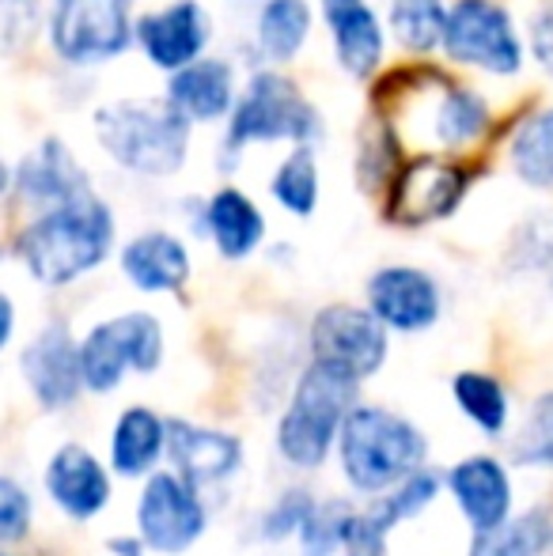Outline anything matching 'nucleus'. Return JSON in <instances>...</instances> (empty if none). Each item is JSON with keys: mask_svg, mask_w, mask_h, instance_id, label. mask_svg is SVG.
<instances>
[{"mask_svg": "<svg viewBox=\"0 0 553 556\" xmlns=\"http://www.w3.org/2000/svg\"><path fill=\"white\" fill-rule=\"evenodd\" d=\"M243 88V68L231 53H213L190 61L178 73L163 76V96L198 129H216L228 122L231 106Z\"/></svg>", "mask_w": 553, "mask_h": 556, "instance_id": "obj_15", "label": "nucleus"}, {"mask_svg": "<svg viewBox=\"0 0 553 556\" xmlns=\"http://www.w3.org/2000/svg\"><path fill=\"white\" fill-rule=\"evenodd\" d=\"M387 333L391 330L368 307L330 303L311 318L307 341L315 359H326V364L341 367L356 379H368L387 359Z\"/></svg>", "mask_w": 553, "mask_h": 556, "instance_id": "obj_14", "label": "nucleus"}, {"mask_svg": "<svg viewBox=\"0 0 553 556\" xmlns=\"http://www.w3.org/2000/svg\"><path fill=\"white\" fill-rule=\"evenodd\" d=\"M118 269L137 292L144 295H171L183 292L193 273V257L186 239H178L167 227H144L129 235L118 247Z\"/></svg>", "mask_w": 553, "mask_h": 556, "instance_id": "obj_20", "label": "nucleus"}, {"mask_svg": "<svg viewBox=\"0 0 553 556\" xmlns=\"http://www.w3.org/2000/svg\"><path fill=\"white\" fill-rule=\"evenodd\" d=\"M553 545V522L546 511H527L504 519L474 538L470 556H542Z\"/></svg>", "mask_w": 553, "mask_h": 556, "instance_id": "obj_30", "label": "nucleus"}, {"mask_svg": "<svg viewBox=\"0 0 553 556\" xmlns=\"http://www.w3.org/2000/svg\"><path fill=\"white\" fill-rule=\"evenodd\" d=\"M356 387H361L356 375L326 359H311L277 428V446L292 466H318L330 454L334 435L356 402Z\"/></svg>", "mask_w": 553, "mask_h": 556, "instance_id": "obj_9", "label": "nucleus"}, {"mask_svg": "<svg viewBox=\"0 0 553 556\" xmlns=\"http://www.w3.org/2000/svg\"><path fill=\"white\" fill-rule=\"evenodd\" d=\"M364 295H368L372 315L387 330H399V333L432 330L443 311V292L432 273L406 262L379 265L368 277V285H364Z\"/></svg>", "mask_w": 553, "mask_h": 556, "instance_id": "obj_16", "label": "nucleus"}, {"mask_svg": "<svg viewBox=\"0 0 553 556\" xmlns=\"http://www.w3.org/2000/svg\"><path fill=\"white\" fill-rule=\"evenodd\" d=\"M436 492H440V477L428 473V469H414V473L402 477V481L394 484V492L376 507V515L387 522V527H394V522L414 519V515L425 511V507L436 500Z\"/></svg>", "mask_w": 553, "mask_h": 556, "instance_id": "obj_32", "label": "nucleus"}, {"mask_svg": "<svg viewBox=\"0 0 553 556\" xmlns=\"http://www.w3.org/2000/svg\"><path fill=\"white\" fill-rule=\"evenodd\" d=\"M91 140L114 170L140 182H167L190 167L193 132L167 96H114L91 106Z\"/></svg>", "mask_w": 553, "mask_h": 556, "instance_id": "obj_4", "label": "nucleus"}, {"mask_svg": "<svg viewBox=\"0 0 553 556\" xmlns=\"http://www.w3.org/2000/svg\"><path fill=\"white\" fill-rule=\"evenodd\" d=\"M137 522L148 549L186 553L205 534V507L198 500V484L175 473H155L140 492Z\"/></svg>", "mask_w": 553, "mask_h": 556, "instance_id": "obj_17", "label": "nucleus"}, {"mask_svg": "<svg viewBox=\"0 0 553 556\" xmlns=\"http://www.w3.org/2000/svg\"><path fill=\"white\" fill-rule=\"evenodd\" d=\"M326 140V114L307 88L292 76V68L254 65L243 73V88L221 125V140L213 148V167L221 175H236L243 155L254 148H292Z\"/></svg>", "mask_w": 553, "mask_h": 556, "instance_id": "obj_2", "label": "nucleus"}, {"mask_svg": "<svg viewBox=\"0 0 553 556\" xmlns=\"http://www.w3.org/2000/svg\"><path fill=\"white\" fill-rule=\"evenodd\" d=\"M163 359V326L148 311H126L91 326L80 341L84 387L111 394L129 371H155Z\"/></svg>", "mask_w": 553, "mask_h": 556, "instance_id": "obj_10", "label": "nucleus"}, {"mask_svg": "<svg viewBox=\"0 0 553 556\" xmlns=\"http://www.w3.org/2000/svg\"><path fill=\"white\" fill-rule=\"evenodd\" d=\"M501 160L524 190L553 198V103H527L504 122Z\"/></svg>", "mask_w": 553, "mask_h": 556, "instance_id": "obj_22", "label": "nucleus"}, {"mask_svg": "<svg viewBox=\"0 0 553 556\" xmlns=\"http://www.w3.org/2000/svg\"><path fill=\"white\" fill-rule=\"evenodd\" d=\"M524 23L527 61L539 68L542 80H553V0H531L519 15Z\"/></svg>", "mask_w": 553, "mask_h": 556, "instance_id": "obj_34", "label": "nucleus"}, {"mask_svg": "<svg viewBox=\"0 0 553 556\" xmlns=\"http://www.w3.org/2000/svg\"><path fill=\"white\" fill-rule=\"evenodd\" d=\"M163 443H167V428L152 409H126L122 420L114 425L111 458L122 477H140L160 462Z\"/></svg>", "mask_w": 553, "mask_h": 556, "instance_id": "obj_29", "label": "nucleus"}, {"mask_svg": "<svg viewBox=\"0 0 553 556\" xmlns=\"http://www.w3.org/2000/svg\"><path fill=\"white\" fill-rule=\"evenodd\" d=\"M451 0H387L384 20L391 46L406 58H436Z\"/></svg>", "mask_w": 553, "mask_h": 556, "instance_id": "obj_28", "label": "nucleus"}, {"mask_svg": "<svg viewBox=\"0 0 553 556\" xmlns=\"http://www.w3.org/2000/svg\"><path fill=\"white\" fill-rule=\"evenodd\" d=\"M23 8H38V0H0V12H23Z\"/></svg>", "mask_w": 553, "mask_h": 556, "instance_id": "obj_42", "label": "nucleus"}, {"mask_svg": "<svg viewBox=\"0 0 553 556\" xmlns=\"http://www.w3.org/2000/svg\"><path fill=\"white\" fill-rule=\"evenodd\" d=\"M224 4H262V0H224Z\"/></svg>", "mask_w": 553, "mask_h": 556, "instance_id": "obj_43", "label": "nucleus"}, {"mask_svg": "<svg viewBox=\"0 0 553 556\" xmlns=\"http://www.w3.org/2000/svg\"><path fill=\"white\" fill-rule=\"evenodd\" d=\"M269 201L292 220H311L323 205V160L315 144H292L274 163L266 182Z\"/></svg>", "mask_w": 553, "mask_h": 556, "instance_id": "obj_26", "label": "nucleus"}, {"mask_svg": "<svg viewBox=\"0 0 553 556\" xmlns=\"http://www.w3.org/2000/svg\"><path fill=\"white\" fill-rule=\"evenodd\" d=\"M318 27L315 0H262L254 4L247 53L254 65L292 68L311 50V38Z\"/></svg>", "mask_w": 553, "mask_h": 556, "instance_id": "obj_19", "label": "nucleus"}, {"mask_svg": "<svg viewBox=\"0 0 553 556\" xmlns=\"http://www.w3.org/2000/svg\"><path fill=\"white\" fill-rule=\"evenodd\" d=\"M8 193H12V160L0 155V205H8Z\"/></svg>", "mask_w": 553, "mask_h": 556, "instance_id": "obj_41", "label": "nucleus"}, {"mask_svg": "<svg viewBox=\"0 0 553 556\" xmlns=\"http://www.w3.org/2000/svg\"><path fill=\"white\" fill-rule=\"evenodd\" d=\"M436 58L455 73L508 84L531 68L524 23L508 0H451Z\"/></svg>", "mask_w": 553, "mask_h": 556, "instance_id": "obj_6", "label": "nucleus"}, {"mask_svg": "<svg viewBox=\"0 0 553 556\" xmlns=\"http://www.w3.org/2000/svg\"><path fill=\"white\" fill-rule=\"evenodd\" d=\"M341 519H345V511H338V507H311L307 519H303L300 527V545L307 556H330L334 549L341 545Z\"/></svg>", "mask_w": 553, "mask_h": 556, "instance_id": "obj_36", "label": "nucleus"}, {"mask_svg": "<svg viewBox=\"0 0 553 556\" xmlns=\"http://www.w3.org/2000/svg\"><path fill=\"white\" fill-rule=\"evenodd\" d=\"M451 492H455L458 507L470 519V527L489 530L497 522L508 519L512 511V481L497 458H466L451 469Z\"/></svg>", "mask_w": 553, "mask_h": 556, "instance_id": "obj_25", "label": "nucleus"}, {"mask_svg": "<svg viewBox=\"0 0 553 556\" xmlns=\"http://www.w3.org/2000/svg\"><path fill=\"white\" fill-rule=\"evenodd\" d=\"M406 155V144H402L399 129L387 122L384 114L364 111L361 125L353 132V178L356 190L364 198H379L387 186V178L394 175V167Z\"/></svg>", "mask_w": 553, "mask_h": 556, "instance_id": "obj_27", "label": "nucleus"}, {"mask_svg": "<svg viewBox=\"0 0 553 556\" xmlns=\"http://www.w3.org/2000/svg\"><path fill=\"white\" fill-rule=\"evenodd\" d=\"M216 42V20L205 0H163L137 12L134 50L152 73L171 76L190 61L205 58Z\"/></svg>", "mask_w": 553, "mask_h": 556, "instance_id": "obj_11", "label": "nucleus"}, {"mask_svg": "<svg viewBox=\"0 0 553 556\" xmlns=\"http://www.w3.org/2000/svg\"><path fill=\"white\" fill-rule=\"evenodd\" d=\"M46 489H50L53 504L73 519H91L106 507L111 500V477L99 466L96 454H88L84 446L65 443L50 458L46 469Z\"/></svg>", "mask_w": 553, "mask_h": 556, "instance_id": "obj_23", "label": "nucleus"}, {"mask_svg": "<svg viewBox=\"0 0 553 556\" xmlns=\"http://www.w3.org/2000/svg\"><path fill=\"white\" fill-rule=\"evenodd\" d=\"M512 454L527 466H553V390L531 405V417L519 428Z\"/></svg>", "mask_w": 553, "mask_h": 556, "instance_id": "obj_33", "label": "nucleus"}, {"mask_svg": "<svg viewBox=\"0 0 553 556\" xmlns=\"http://www.w3.org/2000/svg\"><path fill=\"white\" fill-rule=\"evenodd\" d=\"M0 262H4V247H0Z\"/></svg>", "mask_w": 553, "mask_h": 556, "instance_id": "obj_44", "label": "nucleus"}, {"mask_svg": "<svg viewBox=\"0 0 553 556\" xmlns=\"http://www.w3.org/2000/svg\"><path fill=\"white\" fill-rule=\"evenodd\" d=\"M311 507H315V504H311L307 492H288L274 511L266 515V522H262V534H266L269 542H280V538H288V534H300V527H303V519H307Z\"/></svg>", "mask_w": 553, "mask_h": 556, "instance_id": "obj_38", "label": "nucleus"}, {"mask_svg": "<svg viewBox=\"0 0 553 556\" xmlns=\"http://www.w3.org/2000/svg\"><path fill=\"white\" fill-rule=\"evenodd\" d=\"M20 364H23V379H27L30 394H35L46 409L73 405L76 394L84 390L80 341H73L65 323L42 326L35 341L23 349Z\"/></svg>", "mask_w": 553, "mask_h": 556, "instance_id": "obj_21", "label": "nucleus"}, {"mask_svg": "<svg viewBox=\"0 0 553 556\" xmlns=\"http://www.w3.org/2000/svg\"><path fill=\"white\" fill-rule=\"evenodd\" d=\"M193 227L201 239L213 242L224 262H247L262 250L269 235V220L262 205L236 182H221L198 198L193 205Z\"/></svg>", "mask_w": 553, "mask_h": 556, "instance_id": "obj_18", "label": "nucleus"}, {"mask_svg": "<svg viewBox=\"0 0 553 556\" xmlns=\"http://www.w3.org/2000/svg\"><path fill=\"white\" fill-rule=\"evenodd\" d=\"M167 454L175 462L178 477L190 484H216L228 481L231 473L243 462V446L239 440L213 428H198V425H167Z\"/></svg>", "mask_w": 553, "mask_h": 556, "instance_id": "obj_24", "label": "nucleus"}, {"mask_svg": "<svg viewBox=\"0 0 553 556\" xmlns=\"http://www.w3.org/2000/svg\"><path fill=\"white\" fill-rule=\"evenodd\" d=\"M318 27L326 30L330 61L345 80L368 84L391 53L387 20L376 0H315Z\"/></svg>", "mask_w": 553, "mask_h": 556, "instance_id": "obj_13", "label": "nucleus"}, {"mask_svg": "<svg viewBox=\"0 0 553 556\" xmlns=\"http://www.w3.org/2000/svg\"><path fill=\"white\" fill-rule=\"evenodd\" d=\"M12 333H15V303L8 292H0V349L12 341Z\"/></svg>", "mask_w": 553, "mask_h": 556, "instance_id": "obj_39", "label": "nucleus"}, {"mask_svg": "<svg viewBox=\"0 0 553 556\" xmlns=\"http://www.w3.org/2000/svg\"><path fill=\"white\" fill-rule=\"evenodd\" d=\"M137 0H42V42L65 73H99L134 53Z\"/></svg>", "mask_w": 553, "mask_h": 556, "instance_id": "obj_7", "label": "nucleus"}, {"mask_svg": "<svg viewBox=\"0 0 553 556\" xmlns=\"http://www.w3.org/2000/svg\"><path fill=\"white\" fill-rule=\"evenodd\" d=\"M118 247V213L99 190L23 216L12 235V254L35 285L68 288L96 273Z\"/></svg>", "mask_w": 553, "mask_h": 556, "instance_id": "obj_3", "label": "nucleus"}, {"mask_svg": "<svg viewBox=\"0 0 553 556\" xmlns=\"http://www.w3.org/2000/svg\"><path fill=\"white\" fill-rule=\"evenodd\" d=\"M88 190H96L91 167L76 155V148L61 132H46L30 152H23L12 163L8 205L20 216H35L53 205H65V201L80 198Z\"/></svg>", "mask_w": 553, "mask_h": 556, "instance_id": "obj_12", "label": "nucleus"}, {"mask_svg": "<svg viewBox=\"0 0 553 556\" xmlns=\"http://www.w3.org/2000/svg\"><path fill=\"white\" fill-rule=\"evenodd\" d=\"M387 522L372 515L345 511L341 519V553L345 556H387Z\"/></svg>", "mask_w": 553, "mask_h": 556, "instance_id": "obj_35", "label": "nucleus"}, {"mask_svg": "<svg viewBox=\"0 0 553 556\" xmlns=\"http://www.w3.org/2000/svg\"><path fill=\"white\" fill-rule=\"evenodd\" d=\"M486 155L489 152H406L394 175L387 178L384 193L376 198L384 224L399 227V231H420V227L451 220L466 205L474 186L493 170Z\"/></svg>", "mask_w": 553, "mask_h": 556, "instance_id": "obj_5", "label": "nucleus"}, {"mask_svg": "<svg viewBox=\"0 0 553 556\" xmlns=\"http://www.w3.org/2000/svg\"><path fill=\"white\" fill-rule=\"evenodd\" d=\"M428 454L425 435L399 413L379 405L349 409L341 425V469L356 492H387L420 469Z\"/></svg>", "mask_w": 553, "mask_h": 556, "instance_id": "obj_8", "label": "nucleus"}, {"mask_svg": "<svg viewBox=\"0 0 553 556\" xmlns=\"http://www.w3.org/2000/svg\"><path fill=\"white\" fill-rule=\"evenodd\" d=\"M451 394H455L458 409H463L481 432L497 435L508 425V397H504V387L493 375H481V371L455 375V379H451Z\"/></svg>", "mask_w": 553, "mask_h": 556, "instance_id": "obj_31", "label": "nucleus"}, {"mask_svg": "<svg viewBox=\"0 0 553 556\" xmlns=\"http://www.w3.org/2000/svg\"><path fill=\"white\" fill-rule=\"evenodd\" d=\"M368 111L399 129L406 152L478 155L501 140L504 122L481 88L440 58H402L368 80Z\"/></svg>", "mask_w": 553, "mask_h": 556, "instance_id": "obj_1", "label": "nucleus"}, {"mask_svg": "<svg viewBox=\"0 0 553 556\" xmlns=\"http://www.w3.org/2000/svg\"><path fill=\"white\" fill-rule=\"evenodd\" d=\"M111 553H118V556H140V553H144V538H114Z\"/></svg>", "mask_w": 553, "mask_h": 556, "instance_id": "obj_40", "label": "nucleus"}, {"mask_svg": "<svg viewBox=\"0 0 553 556\" xmlns=\"http://www.w3.org/2000/svg\"><path fill=\"white\" fill-rule=\"evenodd\" d=\"M30 530V496L20 481L0 477V545L23 542Z\"/></svg>", "mask_w": 553, "mask_h": 556, "instance_id": "obj_37", "label": "nucleus"}]
</instances>
